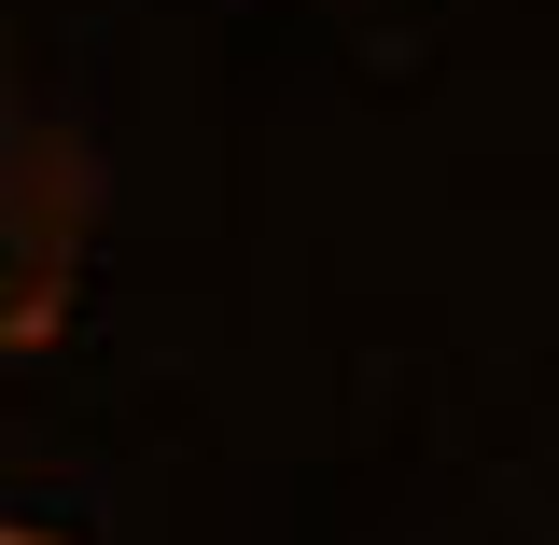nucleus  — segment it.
I'll return each instance as SVG.
<instances>
[{
  "instance_id": "f03ea898",
  "label": "nucleus",
  "mask_w": 559,
  "mask_h": 545,
  "mask_svg": "<svg viewBox=\"0 0 559 545\" xmlns=\"http://www.w3.org/2000/svg\"><path fill=\"white\" fill-rule=\"evenodd\" d=\"M0 545H57V532H14V518H0Z\"/></svg>"
},
{
  "instance_id": "7ed1b4c3",
  "label": "nucleus",
  "mask_w": 559,
  "mask_h": 545,
  "mask_svg": "<svg viewBox=\"0 0 559 545\" xmlns=\"http://www.w3.org/2000/svg\"><path fill=\"white\" fill-rule=\"evenodd\" d=\"M0 98H14V84H0Z\"/></svg>"
},
{
  "instance_id": "f257e3e1",
  "label": "nucleus",
  "mask_w": 559,
  "mask_h": 545,
  "mask_svg": "<svg viewBox=\"0 0 559 545\" xmlns=\"http://www.w3.org/2000/svg\"><path fill=\"white\" fill-rule=\"evenodd\" d=\"M84 224H98V168L57 112L0 98V349H43L84 280Z\"/></svg>"
}]
</instances>
